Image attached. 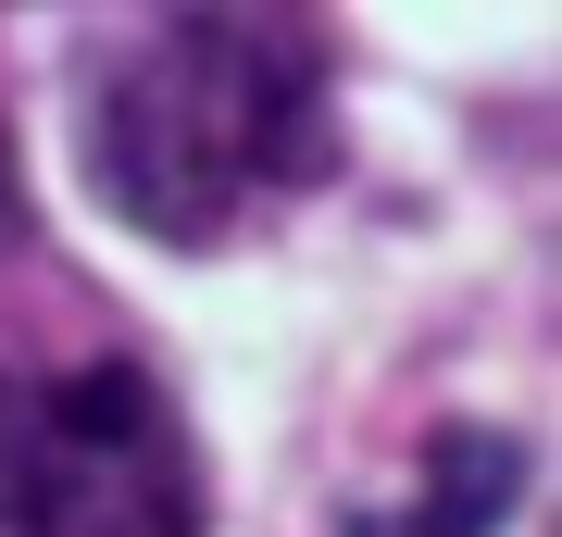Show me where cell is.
I'll list each match as a JSON object with an SVG mask.
<instances>
[{"instance_id": "1", "label": "cell", "mask_w": 562, "mask_h": 537, "mask_svg": "<svg viewBox=\"0 0 562 537\" xmlns=\"http://www.w3.org/2000/svg\"><path fill=\"white\" fill-rule=\"evenodd\" d=\"M325 38L301 13H150L88 63V188L138 238L213 250L338 163Z\"/></svg>"}, {"instance_id": "2", "label": "cell", "mask_w": 562, "mask_h": 537, "mask_svg": "<svg viewBox=\"0 0 562 537\" xmlns=\"http://www.w3.org/2000/svg\"><path fill=\"white\" fill-rule=\"evenodd\" d=\"M213 488L162 376L38 362L0 376V537H201Z\"/></svg>"}, {"instance_id": "3", "label": "cell", "mask_w": 562, "mask_h": 537, "mask_svg": "<svg viewBox=\"0 0 562 537\" xmlns=\"http://www.w3.org/2000/svg\"><path fill=\"white\" fill-rule=\"evenodd\" d=\"M513 488H525V450L487 438V425H462V438L425 450V488L401 500V537H487L513 513Z\"/></svg>"}, {"instance_id": "4", "label": "cell", "mask_w": 562, "mask_h": 537, "mask_svg": "<svg viewBox=\"0 0 562 537\" xmlns=\"http://www.w3.org/2000/svg\"><path fill=\"white\" fill-rule=\"evenodd\" d=\"M25 238V163H13V125H0V250Z\"/></svg>"}]
</instances>
